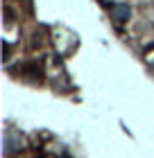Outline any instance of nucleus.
I'll return each instance as SVG.
<instances>
[{
    "mask_svg": "<svg viewBox=\"0 0 154 158\" xmlns=\"http://www.w3.org/2000/svg\"><path fill=\"white\" fill-rule=\"evenodd\" d=\"M113 16L118 18V20L127 18V16H129V7H127V5H116V7H113Z\"/></svg>",
    "mask_w": 154,
    "mask_h": 158,
    "instance_id": "1",
    "label": "nucleus"
}]
</instances>
